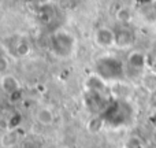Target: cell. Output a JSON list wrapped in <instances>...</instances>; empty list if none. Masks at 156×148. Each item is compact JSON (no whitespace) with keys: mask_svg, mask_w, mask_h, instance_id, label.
<instances>
[{"mask_svg":"<svg viewBox=\"0 0 156 148\" xmlns=\"http://www.w3.org/2000/svg\"><path fill=\"white\" fill-rule=\"evenodd\" d=\"M93 73L97 74L100 78H103L107 84H115L121 82L125 78L126 67L119 58L114 56V55H103V56L97 58L94 62Z\"/></svg>","mask_w":156,"mask_h":148,"instance_id":"cell-1","label":"cell"},{"mask_svg":"<svg viewBox=\"0 0 156 148\" xmlns=\"http://www.w3.org/2000/svg\"><path fill=\"white\" fill-rule=\"evenodd\" d=\"M133 110L127 102L122 99H115L107 104L104 111L101 113V117L104 118L105 125H111L114 128L127 125L132 119Z\"/></svg>","mask_w":156,"mask_h":148,"instance_id":"cell-2","label":"cell"},{"mask_svg":"<svg viewBox=\"0 0 156 148\" xmlns=\"http://www.w3.org/2000/svg\"><path fill=\"white\" fill-rule=\"evenodd\" d=\"M76 48V37L65 29H59L51 37V51L58 58H69Z\"/></svg>","mask_w":156,"mask_h":148,"instance_id":"cell-3","label":"cell"},{"mask_svg":"<svg viewBox=\"0 0 156 148\" xmlns=\"http://www.w3.org/2000/svg\"><path fill=\"white\" fill-rule=\"evenodd\" d=\"M93 41L99 48H111L115 45V30L105 26L97 27L94 30Z\"/></svg>","mask_w":156,"mask_h":148,"instance_id":"cell-4","label":"cell"},{"mask_svg":"<svg viewBox=\"0 0 156 148\" xmlns=\"http://www.w3.org/2000/svg\"><path fill=\"white\" fill-rule=\"evenodd\" d=\"M83 86H85L86 92H93V93L100 95H105V92H107V82L94 73L86 77Z\"/></svg>","mask_w":156,"mask_h":148,"instance_id":"cell-5","label":"cell"},{"mask_svg":"<svg viewBox=\"0 0 156 148\" xmlns=\"http://www.w3.org/2000/svg\"><path fill=\"white\" fill-rule=\"evenodd\" d=\"M136 34L132 29H129L127 26L122 25L118 30H115V45L125 48V47H129L134 43Z\"/></svg>","mask_w":156,"mask_h":148,"instance_id":"cell-6","label":"cell"},{"mask_svg":"<svg viewBox=\"0 0 156 148\" xmlns=\"http://www.w3.org/2000/svg\"><path fill=\"white\" fill-rule=\"evenodd\" d=\"M0 86H2V89L8 96H11V95L21 91V84H19L18 78L12 74L2 75V77H0Z\"/></svg>","mask_w":156,"mask_h":148,"instance_id":"cell-7","label":"cell"},{"mask_svg":"<svg viewBox=\"0 0 156 148\" xmlns=\"http://www.w3.org/2000/svg\"><path fill=\"white\" fill-rule=\"evenodd\" d=\"M127 66L134 71H143L147 66V56L141 51H133L127 56Z\"/></svg>","mask_w":156,"mask_h":148,"instance_id":"cell-8","label":"cell"},{"mask_svg":"<svg viewBox=\"0 0 156 148\" xmlns=\"http://www.w3.org/2000/svg\"><path fill=\"white\" fill-rule=\"evenodd\" d=\"M32 51V47H30V43L26 40L25 37H18L15 38L12 44V54L15 55L16 58H25L30 54Z\"/></svg>","mask_w":156,"mask_h":148,"instance_id":"cell-9","label":"cell"},{"mask_svg":"<svg viewBox=\"0 0 156 148\" xmlns=\"http://www.w3.org/2000/svg\"><path fill=\"white\" fill-rule=\"evenodd\" d=\"M19 130L18 129H11V130H7L4 135L2 136L0 139V144H2L3 148H14L18 146L19 143Z\"/></svg>","mask_w":156,"mask_h":148,"instance_id":"cell-10","label":"cell"},{"mask_svg":"<svg viewBox=\"0 0 156 148\" xmlns=\"http://www.w3.org/2000/svg\"><path fill=\"white\" fill-rule=\"evenodd\" d=\"M36 119H37V122L40 125H43V126H49V125L54 124L55 115L51 108L41 107V108H38L37 113H36Z\"/></svg>","mask_w":156,"mask_h":148,"instance_id":"cell-11","label":"cell"},{"mask_svg":"<svg viewBox=\"0 0 156 148\" xmlns=\"http://www.w3.org/2000/svg\"><path fill=\"white\" fill-rule=\"evenodd\" d=\"M104 125H105L104 118L101 117V114H97V115H93L88 121V124H86V129H88L89 133L96 135V133L101 132V129L104 128Z\"/></svg>","mask_w":156,"mask_h":148,"instance_id":"cell-12","label":"cell"},{"mask_svg":"<svg viewBox=\"0 0 156 148\" xmlns=\"http://www.w3.org/2000/svg\"><path fill=\"white\" fill-rule=\"evenodd\" d=\"M141 84L148 92H156V73L149 71V73H144L141 77Z\"/></svg>","mask_w":156,"mask_h":148,"instance_id":"cell-13","label":"cell"},{"mask_svg":"<svg viewBox=\"0 0 156 148\" xmlns=\"http://www.w3.org/2000/svg\"><path fill=\"white\" fill-rule=\"evenodd\" d=\"M116 19H118L122 25L129 23L130 19H132V13H130V10H129V8H126V7L118 10V11H116Z\"/></svg>","mask_w":156,"mask_h":148,"instance_id":"cell-14","label":"cell"},{"mask_svg":"<svg viewBox=\"0 0 156 148\" xmlns=\"http://www.w3.org/2000/svg\"><path fill=\"white\" fill-rule=\"evenodd\" d=\"M7 121H8V130H11V129H18L19 125H21L22 117H21V114L15 113V114H12L11 117H8Z\"/></svg>","mask_w":156,"mask_h":148,"instance_id":"cell-15","label":"cell"},{"mask_svg":"<svg viewBox=\"0 0 156 148\" xmlns=\"http://www.w3.org/2000/svg\"><path fill=\"white\" fill-rule=\"evenodd\" d=\"M125 148H144V144L138 137L133 136L127 139V141L125 143Z\"/></svg>","mask_w":156,"mask_h":148,"instance_id":"cell-16","label":"cell"},{"mask_svg":"<svg viewBox=\"0 0 156 148\" xmlns=\"http://www.w3.org/2000/svg\"><path fill=\"white\" fill-rule=\"evenodd\" d=\"M7 69H8L7 59H5V58H3V56H0V75L7 74V73H5V71H7Z\"/></svg>","mask_w":156,"mask_h":148,"instance_id":"cell-17","label":"cell"},{"mask_svg":"<svg viewBox=\"0 0 156 148\" xmlns=\"http://www.w3.org/2000/svg\"><path fill=\"white\" fill-rule=\"evenodd\" d=\"M148 121H149V124L154 126V129H156V110L154 111V113H151V115H149Z\"/></svg>","mask_w":156,"mask_h":148,"instance_id":"cell-18","label":"cell"},{"mask_svg":"<svg viewBox=\"0 0 156 148\" xmlns=\"http://www.w3.org/2000/svg\"><path fill=\"white\" fill-rule=\"evenodd\" d=\"M49 2H51V0H33V3H36V4H38V5H45V4H48Z\"/></svg>","mask_w":156,"mask_h":148,"instance_id":"cell-19","label":"cell"},{"mask_svg":"<svg viewBox=\"0 0 156 148\" xmlns=\"http://www.w3.org/2000/svg\"><path fill=\"white\" fill-rule=\"evenodd\" d=\"M151 99H152V104L156 107V92H152L151 93Z\"/></svg>","mask_w":156,"mask_h":148,"instance_id":"cell-20","label":"cell"},{"mask_svg":"<svg viewBox=\"0 0 156 148\" xmlns=\"http://www.w3.org/2000/svg\"><path fill=\"white\" fill-rule=\"evenodd\" d=\"M152 139H154V143L156 144V129L154 130V133H152Z\"/></svg>","mask_w":156,"mask_h":148,"instance_id":"cell-21","label":"cell"},{"mask_svg":"<svg viewBox=\"0 0 156 148\" xmlns=\"http://www.w3.org/2000/svg\"><path fill=\"white\" fill-rule=\"evenodd\" d=\"M137 2H140V3H151L152 0H137Z\"/></svg>","mask_w":156,"mask_h":148,"instance_id":"cell-22","label":"cell"}]
</instances>
